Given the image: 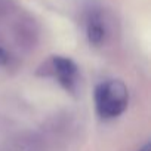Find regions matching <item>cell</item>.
<instances>
[{
	"label": "cell",
	"mask_w": 151,
	"mask_h": 151,
	"mask_svg": "<svg viewBox=\"0 0 151 151\" xmlns=\"http://www.w3.org/2000/svg\"><path fill=\"white\" fill-rule=\"evenodd\" d=\"M129 104V91L122 80H105L95 88L96 113L102 119H116Z\"/></svg>",
	"instance_id": "obj_1"
},
{
	"label": "cell",
	"mask_w": 151,
	"mask_h": 151,
	"mask_svg": "<svg viewBox=\"0 0 151 151\" xmlns=\"http://www.w3.org/2000/svg\"><path fill=\"white\" fill-rule=\"evenodd\" d=\"M46 68L45 71H39V74L43 76H53L58 80V83L67 89L68 92H74L77 88L79 82V68L76 65V62L71 58L67 56H52L46 64L42 65Z\"/></svg>",
	"instance_id": "obj_2"
},
{
	"label": "cell",
	"mask_w": 151,
	"mask_h": 151,
	"mask_svg": "<svg viewBox=\"0 0 151 151\" xmlns=\"http://www.w3.org/2000/svg\"><path fill=\"white\" fill-rule=\"evenodd\" d=\"M12 31H14L15 43L18 45L19 49L30 52V50H33L37 46L39 37H40V31H39L37 22L30 15H24L19 19H17Z\"/></svg>",
	"instance_id": "obj_3"
},
{
	"label": "cell",
	"mask_w": 151,
	"mask_h": 151,
	"mask_svg": "<svg viewBox=\"0 0 151 151\" xmlns=\"http://www.w3.org/2000/svg\"><path fill=\"white\" fill-rule=\"evenodd\" d=\"M86 37L91 46H101L107 37V24L98 9H91L86 17Z\"/></svg>",
	"instance_id": "obj_4"
},
{
	"label": "cell",
	"mask_w": 151,
	"mask_h": 151,
	"mask_svg": "<svg viewBox=\"0 0 151 151\" xmlns=\"http://www.w3.org/2000/svg\"><path fill=\"white\" fill-rule=\"evenodd\" d=\"M12 151H45V145L36 135H19L12 144Z\"/></svg>",
	"instance_id": "obj_5"
},
{
	"label": "cell",
	"mask_w": 151,
	"mask_h": 151,
	"mask_svg": "<svg viewBox=\"0 0 151 151\" xmlns=\"http://www.w3.org/2000/svg\"><path fill=\"white\" fill-rule=\"evenodd\" d=\"M15 9H17V2L15 0H0V18L9 15Z\"/></svg>",
	"instance_id": "obj_6"
},
{
	"label": "cell",
	"mask_w": 151,
	"mask_h": 151,
	"mask_svg": "<svg viewBox=\"0 0 151 151\" xmlns=\"http://www.w3.org/2000/svg\"><path fill=\"white\" fill-rule=\"evenodd\" d=\"M9 62V53L6 52V49L3 46H0V67L6 65Z\"/></svg>",
	"instance_id": "obj_7"
},
{
	"label": "cell",
	"mask_w": 151,
	"mask_h": 151,
	"mask_svg": "<svg viewBox=\"0 0 151 151\" xmlns=\"http://www.w3.org/2000/svg\"><path fill=\"white\" fill-rule=\"evenodd\" d=\"M150 150H151V145H150V142H147V144H145V145H142L138 151H150Z\"/></svg>",
	"instance_id": "obj_8"
}]
</instances>
